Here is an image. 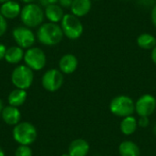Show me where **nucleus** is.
<instances>
[{
    "label": "nucleus",
    "instance_id": "obj_1",
    "mask_svg": "<svg viewBox=\"0 0 156 156\" xmlns=\"http://www.w3.org/2000/svg\"><path fill=\"white\" fill-rule=\"evenodd\" d=\"M63 37L64 34L60 25L56 23H43L38 27L37 31V38L44 46H56L61 42Z\"/></svg>",
    "mask_w": 156,
    "mask_h": 156
},
{
    "label": "nucleus",
    "instance_id": "obj_2",
    "mask_svg": "<svg viewBox=\"0 0 156 156\" xmlns=\"http://www.w3.org/2000/svg\"><path fill=\"white\" fill-rule=\"evenodd\" d=\"M20 18L24 26L29 28H35L43 24L45 13L38 4H26L21 9Z\"/></svg>",
    "mask_w": 156,
    "mask_h": 156
},
{
    "label": "nucleus",
    "instance_id": "obj_3",
    "mask_svg": "<svg viewBox=\"0 0 156 156\" xmlns=\"http://www.w3.org/2000/svg\"><path fill=\"white\" fill-rule=\"evenodd\" d=\"M13 138L19 145H30L36 142L37 132L34 124L28 122H20L13 128Z\"/></svg>",
    "mask_w": 156,
    "mask_h": 156
},
{
    "label": "nucleus",
    "instance_id": "obj_4",
    "mask_svg": "<svg viewBox=\"0 0 156 156\" xmlns=\"http://www.w3.org/2000/svg\"><path fill=\"white\" fill-rule=\"evenodd\" d=\"M110 111L117 117L131 116L135 112V102L127 95H118L111 101Z\"/></svg>",
    "mask_w": 156,
    "mask_h": 156
},
{
    "label": "nucleus",
    "instance_id": "obj_5",
    "mask_svg": "<svg viewBox=\"0 0 156 156\" xmlns=\"http://www.w3.org/2000/svg\"><path fill=\"white\" fill-rule=\"evenodd\" d=\"M60 27L66 37L71 40L80 38L83 34V25L79 17L70 14H65L61 22Z\"/></svg>",
    "mask_w": 156,
    "mask_h": 156
},
{
    "label": "nucleus",
    "instance_id": "obj_6",
    "mask_svg": "<svg viewBox=\"0 0 156 156\" xmlns=\"http://www.w3.org/2000/svg\"><path fill=\"white\" fill-rule=\"evenodd\" d=\"M34 81V71L27 65L16 66L11 73V82L16 89L27 90Z\"/></svg>",
    "mask_w": 156,
    "mask_h": 156
},
{
    "label": "nucleus",
    "instance_id": "obj_7",
    "mask_svg": "<svg viewBox=\"0 0 156 156\" xmlns=\"http://www.w3.org/2000/svg\"><path fill=\"white\" fill-rule=\"evenodd\" d=\"M24 62L33 71H39L43 69L47 63V57L45 52L37 47H32L25 51Z\"/></svg>",
    "mask_w": 156,
    "mask_h": 156
},
{
    "label": "nucleus",
    "instance_id": "obj_8",
    "mask_svg": "<svg viewBox=\"0 0 156 156\" xmlns=\"http://www.w3.org/2000/svg\"><path fill=\"white\" fill-rule=\"evenodd\" d=\"M64 83V74L58 69H50L47 70L41 79L43 88L48 92L58 91Z\"/></svg>",
    "mask_w": 156,
    "mask_h": 156
},
{
    "label": "nucleus",
    "instance_id": "obj_9",
    "mask_svg": "<svg viewBox=\"0 0 156 156\" xmlns=\"http://www.w3.org/2000/svg\"><path fill=\"white\" fill-rule=\"evenodd\" d=\"M13 38L16 45L23 49L32 48L36 42V35L31 28L26 26H18L13 29Z\"/></svg>",
    "mask_w": 156,
    "mask_h": 156
},
{
    "label": "nucleus",
    "instance_id": "obj_10",
    "mask_svg": "<svg viewBox=\"0 0 156 156\" xmlns=\"http://www.w3.org/2000/svg\"><path fill=\"white\" fill-rule=\"evenodd\" d=\"M156 111V98L151 94L142 95L135 102V112L140 117H149Z\"/></svg>",
    "mask_w": 156,
    "mask_h": 156
},
{
    "label": "nucleus",
    "instance_id": "obj_11",
    "mask_svg": "<svg viewBox=\"0 0 156 156\" xmlns=\"http://www.w3.org/2000/svg\"><path fill=\"white\" fill-rule=\"evenodd\" d=\"M0 115L3 122L7 125H11V126H15L17 123H19L22 118L19 109L11 105L4 106Z\"/></svg>",
    "mask_w": 156,
    "mask_h": 156
},
{
    "label": "nucleus",
    "instance_id": "obj_12",
    "mask_svg": "<svg viewBox=\"0 0 156 156\" xmlns=\"http://www.w3.org/2000/svg\"><path fill=\"white\" fill-rule=\"evenodd\" d=\"M79 65L77 57L73 54L63 55L58 61V69L63 74H72L76 71Z\"/></svg>",
    "mask_w": 156,
    "mask_h": 156
},
{
    "label": "nucleus",
    "instance_id": "obj_13",
    "mask_svg": "<svg viewBox=\"0 0 156 156\" xmlns=\"http://www.w3.org/2000/svg\"><path fill=\"white\" fill-rule=\"evenodd\" d=\"M21 9L22 7L18 2L15 0H9L5 3L1 4L0 14L5 19H14L20 16Z\"/></svg>",
    "mask_w": 156,
    "mask_h": 156
},
{
    "label": "nucleus",
    "instance_id": "obj_14",
    "mask_svg": "<svg viewBox=\"0 0 156 156\" xmlns=\"http://www.w3.org/2000/svg\"><path fill=\"white\" fill-rule=\"evenodd\" d=\"M89 152V143L84 139H76L70 143L68 154L70 156H87Z\"/></svg>",
    "mask_w": 156,
    "mask_h": 156
},
{
    "label": "nucleus",
    "instance_id": "obj_15",
    "mask_svg": "<svg viewBox=\"0 0 156 156\" xmlns=\"http://www.w3.org/2000/svg\"><path fill=\"white\" fill-rule=\"evenodd\" d=\"M92 6L91 0H73L70 6V12L77 17H82L87 16Z\"/></svg>",
    "mask_w": 156,
    "mask_h": 156
},
{
    "label": "nucleus",
    "instance_id": "obj_16",
    "mask_svg": "<svg viewBox=\"0 0 156 156\" xmlns=\"http://www.w3.org/2000/svg\"><path fill=\"white\" fill-rule=\"evenodd\" d=\"M25 51L22 48L16 46H12L7 48L5 55V60L9 64H18L24 59Z\"/></svg>",
    "mask_w": 156,
    "mask_h": 156
},
{
    "label": "nucleus",
    "instance_id": "obj_17",
    "mask_svg": "<svg viewBox=\"0 0 156 156\" xmlns=\"http://www.w3.org/2000/svg\"><path fill=\"white\" fill-rule=\"evenodd\" d=\"M44 13H45V16L47 17V19L49 22L56 23V24L61 22V20L65 15L63 8L58 4H55V5L47 6L44 10Z\"/></svg>",
    "mask_w": 156,
    "mask_h": 156
},
{
    "label": "nucleus",
    "instance_id": "obj_18",
    "mask_svg": "<svg viewBox=\"0 0 156 156\" xmlns=\"http://www.w3.org/2000/svg\"><path fill=\"white\" fill-rule=\"evenodd\" d=\"M27 90L16 88L8 94L7 102H8V105L19 108L25 103V101H27Z\"/></svg>",
    "mask_w": 156,
    "mask_h": 156
},
{
    "label": "nucleus",
    "instance_id": "obj_19",
    "mask_svg": "<svg viewBox=\"0 0 156 156\" xmlns=\"http://www.w3.org/2000/svg\"><path fill=\"white\" fill-rule=\"evenodd\" d=\"M137 128H138V121L133 115L122 118L120 123V130L126 136L133 134L136 132Z\"/></svg>",
    "mask_w": 156,
    "mask_h": 156
},
{
    "label": "nucleus",
    "instance_id": "obj_20",
    "mask_svg": "<svg viewBox=\"0 0 156 156\" xmlns=\"http://www.w3.org/2000/svg\"><path fill=\"white\" fill-rule=\"evenodd\" d=\"M120 156H141L139 146L133 141H123L119 145Z\"/></svg>",
    "mask_w": 156,
    "mask_h": 156
},
{
    "label": "nucleus",
    "instance_id": "obj_21",
    "mask_svg": "<svg viewBox=\"0 0 156 156\" xmlns=\"http://www.w3.org/2000/svg\"><path fill=\"white\" fill-rule=\"evenodd\" d=\"M137 45L145 50H152L156 46V37L150 33H143L137 37Z\"/></svg>",
    "mask_w": 156,
    "mask_h": 156
},
{
    "label": "nucleus",
    "instance_id": "obj_22",
    "mask_svg": "<svg viewBox=\"0 0 156 156\" xmlns=\"http://www.w3.org/2000/svg\"><path fill=\"white\" fill-rule=\"evenodd\" d=\"M15 156H33V152L28 145H19L16 149Z\"/></svg>",
    "mask_w": 156,
    "mask_h": 156
},
{
    "label": "nucleus",
    "instance_id": "obj_23",
    "mask_svg": "<svg viewBox=\"0 0 156 156\" xmlns=\"http://www.w3.org/2000/svg\"><path fill=\"white\" fill-rule=\"evenodd\" d=\"M7 29V21L6 19L0 14V37L5 35Z\"/></svg>",
    "mask_w": 156,
    "mask_h": 156
},
{
    "label": "nucleus",
    "instance_id": "obj_24",
    "mask_svg": "<svg viewBox=\"0 0 156 156\" xmlns=\"http://www.w3.org/2000/svg\"><path fill=\"white\" fill-rule=\"evenodd\" d=\"M58 0H38V5L43 8H46L47 6L48 5H55V4H58Z\"/></svg>",
    "mask_w": 156,
    "mask_h": 156
},
{
    "label": "nucleus",
    "instance_id": "obj_25",
    "mask_svg": "<svg viewBox=\"0 0 156 156\" xmlns=\"http://www.w3.org/2000/svg\"><path fill=\"white\" fill-rule=\"evenodd\" d=\"M149 123V117H140V119L138 120V126L140 127L146 128Z\"/></svg>",
    "mask_w": 156,
    "mask_h": 156
},
{
    "label": "nucleus",
    "instance_id": "obj_26",
    "mask_svg": "<svg viewBox=\"0 0 156 156\" xmlns=\"http://www.w3.org/2000/svg\"><path fill=\"white\" fill-rule=\"evenodd\" d=\"M72 2H73V0H58V4L62 8H70Z\"/></svg>",
    "mask_w": 156,
    "mask_h": 156
},
{
    "label": "nucleus",
    "instance_id": "obj_27",
    "mask_svg": "<svg viewBox=\"0 0 156 156\" xmlns=\"http://www.w3.org/2000/svg\"><path fill=\"white\" fill-rule=\"evenodd\" d=\"M151 20L153 25L156 27V4L152 7V11H151Z\"/></svg>",
    "mask_w": 156,
    "mask_h": 156
},
{
    "label": "nucleus",
    "instance_id": "obj_28",
    "mask_svg": "<svg viewBox=\"0 0 156 156\" xmlns=\"http://www.w3.org/2000/svg\"><path fill=\"white\" fill-rule=\"evenodd\" d=\"M6 49H7V48L4 44L0 43V60L5 58V55Z\"/></svg>",
    "mask_w": 156,
    "mask_h": 156
},
{
    "label": "nucleus",
    "instance_id": "obj_29",
    "mask_svg": "<svg viewBox=\"0 0 156 156\" xmlns=\"http://www.w3.org/2000/svg\"><path fill=\"white\" fill-rule=\"evenodd\" d=\"M151 58H152V60H153V62L154 63V65H156V46L152 49Z\"/></svg>",
    "mask_w": 156,
    "mask_h": 156
},
{
    "label": "nucleus",
    "instance_id": "obj_30",
    "mask_svg": "<svg viewBox=\"0 0 156 156\" xmlns=\"http://www.w3.org/2000/svg\"><path fill=\"white\" fill-rule=\"evenodd\" d=\"M21 1L25 4H31V3H34L36 0H21Z\"/></svg>",
    "mask_w": 156,
    "mask_h": 156
},
{
    "label": "nucleus",
    "instance_id": "obj_31",
    "mask_svg": "<svg viewBox=\"0 0 156 156\" xmlns=\"http://www.w3.org/2000/svg\"><path fill=\"white\" fill-rule=\"evenodd\" d=\"M3 108H4V103H3V101L0 99V114H1V112H2Z\"/></svg>",
    "mask_w": 156,
    "mask_h": 156
},
{
    "label": "nucleus",
    "instance_id": "obj_32",
    "mask_svg": "<svg viewBox=\"0 0 156 156\" xmlns=\"http://www.w3.org/2000/svg\"><path fill=\"white\" fill-rule=\"evenodd\" d=\"M0 156H5V152H4V150L2 149L1 146H0Z\"/></svg>",
    "mask_w": 156,
    "mask_h": 156
},
{
    "label": "nucleus",
    "instance_id": "obj_33",
    "mask_svg": "<svg viewBox=\"0 0 156 156\" xmlns=\"http://www.w3.org/2000/svg\"><path fill=\"white\" fill-rule=\"evenodd\" d=\"M153 132H154V135H156V123L154 124V129H153Z\"/></svg>",
    "mask_w": 156,
    "mask_h": 156
},
{
    "label": "nucleus",
    "instance_id": "obj_34",
    "mask_svg": "<svg viewBox=\"0 0 156 156\" xmlns=\"http://www.w3.org/2000/svg\"><path fill=\"white\" fill-rule=\"evenodd\" d=\"M7 1H9V0H0V4L5 3V2H7Z\"/></svg>",
    "mask_w": 156,
    "mask_h": 156
},
{
    "label": "nucleus",
    "instance_id": "obj_35",
    "mask_svg": "<svg viewBox=\"0 0 156 156\" xmlns=\"http://www.w3.org/2000/svg\"><path fill=\"white\" fill-rule=\"evenodd\" d=\"M61 156H70L69 154H62Z\"/></svg>",
    "mask_w": 156,
    "mask_h": 156
},
{
    "label": "nucleus",
    "instance_id": "obj_36",
    "mask_svg": "<svg viewBox=\"0 0 156 156\" xmlns=\"http://www.w3.org/2000/svg\"><path fill=\"white\" fill-rule=\"evenodd\" d=\"M91 1H99V0H91Z\"/></svg>",
    "mask_w": 156,
    "mask_h": 156
}]
</instances>
